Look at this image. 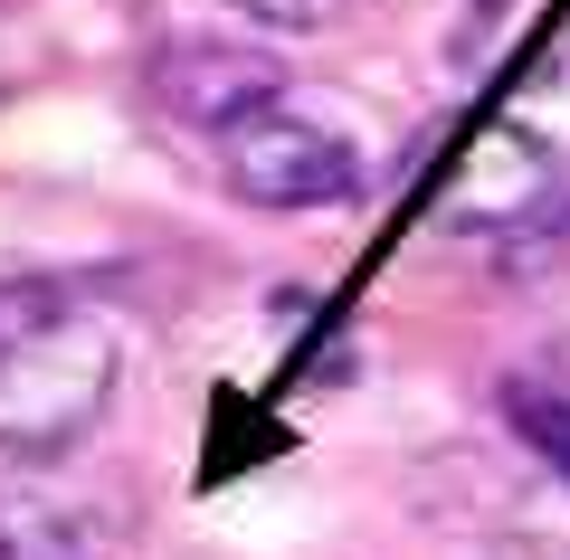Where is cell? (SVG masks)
<instances>
[{
	"mask_svg": "<svg viewBox=\"0 0 570 560\" xmlns=\"http://www.w3.org/2000/svg\"><path fill=\"white\" fill-rule=\"evenodd\" d=\"M209 161L247 209H343L362 190V153L314 96H266L228 134H209Z\"/></svg>",
	"mask_w": 570,
	"mask_h": 560,
	"instance_id": "obj_2",
	"label": "cell"
},
{
	"mask_svg": "<svg viewBox=\"0 0 570 560\" xmlns=\"http://www.w3.org/2000/svg\"><path fill=\"white\" fill-rule=\"evenodd\" d=\"M504 428L570 484V400H561V390H523V381H513V390H504Z\"/></svg>",
	"mask_w": 570,
	"mask_h": 560,
	"instance_id": "obj_6",
	"label": "cell"
},
{
	"mask_svg": "<svg viewBox=\"0 0 570 560\" xmlns=\"http://www.w3.org/2000/svg\"><path fill=\"white\" fill-rule=\"evenodd\" d=\"M276 58H257V48H228V39H190L171 48L163 67H153V105H163L171 124H200V134H228V124L247 115V105L276 96Z\"/></svg>",
	"mask_w": 570,
	"mask_h": 560,
	"instance_id": "obj_4",
	"label": "cell"
},
{
	"mask_svg": "<svg viewBox=\"0 0 570 560\" xmlns=\"http://www.w3.org/2000/svg\"><path fill=\"white\" fill-rule=\"evenodd\" d=\"M485 560H570V541L561 532H513V541H494Z\"/></svg>",
	"mask_w": 570,
	"mask_h": 560,
	"instance_id": "obj_8",
	"label": "cell"
},
{
	"mask_svg": "<svg viewBox=\"0 0 570 560\" xmlns=\"http://www.w3.org/2000/svg\"><path fill=\"white\" fill-rule=\"evenodd\" d=\"M0 560H105L96 522L39 484H0Z\"/></svg>",
	"mask_w": 570,
	"mask_h": 560,
	"instance_id": "obj_5",
	"label": "cell"
},
{
	"mask_svg": "<svg viewBox=\"0 0 570 560\" xmlns=\"http://www.w3.org/2000/svg\"><path fill=\"white\" fill-rule=\"evenodd\" d=\"M124 342L77 285L0 276V456H67L105 419Z\"/></svg>",
	"mask_w": 570,
	"mask_h": 560,
	"instance_id": "obj_1",
	"label": "cell"
},
{
	"mask_svg": "<svg viewBox=\"0 0 570 560\" xmlns=\"http://www.w3.org/2000/svg\"><path fill=\"white\" fill-rule=\"evenodd\" d=\"M238 20H257V29H276V39H314V29H333L352 10V0H228Z\"/></svg>",
	"mask_w": 570,
	"mask_h": 560,
	"instance_id": "obj_7",
	"label": "cell"
},
{
	"mask_svg": "<svg viewBox=\"0 0 570 560\" xmlns=\"http://www.w3.org/2000/svg\"><path fill=\"white\" fill-rule=\"evenodd\" d=\"M561 200H570L561 153L523 124H475L466 153L438 180V219L466 228V238H532V228L561 219Z\"/></svg>",
	"mask_w": 570,
	"mask_h": 560,
	"instance_id": "obj_3",
	"label": "cell"
}]
</instances>
